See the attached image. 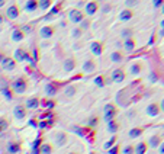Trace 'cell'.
<instances>
[{"label": "cell", "instance_id": "1", "mask_svg": "<svg viewBox=\"0 0 164 154\" xmlns=\"http://www.w3.org/2000/svg\"><path fill=\"white\" fill-rule=\"evenodd\" d=\"M115 116H116V108H115L112 103H107V105L103 108V119L109 124V122L115 121Z\"/></svg>", "mask_w": 164, "mask_h": 154}, {"label": "cell", "instance_id": "2", "mask_svg": "<svg viewBox=\"0 0 164 154\" xmlns=\"http://www.w3.org/2000/svg\"><path fill=\"white\" fill-rule=\"evenodd\" d=\"M12 87H13V90H15L18 95H23V93L26 92V89H28V83H26L25 79L19 77V79H16V80L12 83Z\"/></svg>", "mask_w": 164, "mask_h": 154}, {"label": "cell", "instance_id": "3", "mask_svg": "<svg viewBox=\"0 0 164 154\" xmlns=\"http://www.w3.org/2000/svg\"><path fill=\"white\" fill-rule=\"evenodd\" d=\"M15 61H31V63H34V60L29 57V54H28V51L26 50H23V48H18V50H15V58H13Z\"/></svg>", "mask_w": 164, "mask_h": 154}, {"label": "cell", "instance_id": "4", "mask_svg": "<svg viewBox=\"0 0 164 154\" xmlns=\"http://www.w3.org/2000/svg\"><path fill=\"white\" fill-rule=\"evenodd\" d=\"M68 19L73 22V23H80L83 19H84V15L81 13V10L79 9H71L68 12Z\"/></svg>", "mask_w": 164, "mask_h": 154}, {"label": "cell", "instance_id": "5", "mask_svg": "<svg viewBox=\"0 0 164 154\" xmlns=\"http://www.w3.org/2000/svg\"><path fill=\"white\" fill-rule=\"evenodd\" d=\"M90 51H92V54H94L96 57H100V55L103 54V44L99 42V41H93V42L90 44Z\"/></svg>", "mask_w": 164, "mask_h": 154}, {"label": "cell", "instance_id": "6", "mask_svg": "<svg viewBox=\"0 0 164 154\" xmlns=\"http://www.w3.org/2000/svg\"><path fill=\"white\" fill-rule=\"evenodd\" d=\"M0 63H2V67L5 70H8V71H12L16 67V61L13 58H9V57H3V60L0 61Z\"/></svg>", "mask_w": 164, "mask_h": 154}, {"label": "cell", "instance_id": "7", "mask_svg": "<svg viewBox=\"0 0 164 154\" xmlns=\"http://www.w3.org/2000/svg\"><path fill=\"white\" fill-rule=\"evenodd\" d=\"M54 32H55V29H54L52 26H50V25H45V26H42V28L39 29V35H41L44 39L51 38V37L54 35Z\"/></svg>", "mask_w": 164, "mask_h": 154}, {"label": "cell", "instance_id": "8", "mask_svg": "<svg viewBox=\"0 0 164 154\" xmlns=\"http://www.w3.org/2000/svg\"><path fill=\"white\" fill-rule=\"evenodd\" d=\"M94 68H96V64H94V61H93L92 58L84 60L83 64H81V70H83L84 73H93Z\"/></svg>", "mask_w": 164, "mask_h": 154}, {"label": "cell", "instance_id": "9", "mask_svg": "<svg viewBox=\"0 0 164 154\" xmlns=\"http://www.w3.org/2000/svg\"><path fill=\"white\" fill-rule=\"evenodd\" d=\"M160 112H161V109H160V105L158 103H150L147 106V115H150L151 118L160 115Z\"/></svg>", "mask_w": 164, "mask_h": 154}, {"label": "cell", "instance_id": "10", "mask_svg": "<svg viewBox=\"0 0 164 154\" xmlns=\"http://www.w3.org/2000/svg\"><path fill=\"white\" fill-rule=\"evenodd\" d=\"M13 115H15L16 119H23V118H26V108L22 106V105H16V106L13 108Z\"/></svg>", "mask_w": 164, "mask_h": 154}, {"label": "cell", "instance_id": "11", "mask_svg": "<svg viewBox=\"0 0 164 154\" xmlns=\"http://www.w3.org/2000/svg\"><path fill=\"white\" fill-rule=\"evenodd\" d=\"M6 16H8L9 19H16V18L19 16V8H18L16 5L8 6V9H6Z\"/></svg>", "mask_w": 164, "mask_h": 154}, {"label": "cell", "instance_id": "12", "mask_svg": "<svg viewBox=\"0 0 164 154\" xmlns=\"http://www.w3.org/2000/svg\"><path fill=\"white\" fill-rule=\"evenodd\" d=\"M112 79H113L115 83H122L123 79H125V73H123V70H122V68H116V70H113V71H112Z\"/></svg>", "mask_w": 164, "mask_h": 154}, {"label": "cell", "instance_id": "13", "mask_svg": "<svg viewBox=\"0 0 164 154\" xmlns=\"http://www.w3.org/2000/svg\"><path fill=\"white\" fill-rule=\"evenodd\" d=\"M67 139H68V137H67V134L65 132H57L55 134V144L58 145V147H63V145H65L67 144Z\"/></svg>", "mask_w": 164, "mask_h": 154}, {"label": "cell", "instance_id": "14", "mask_svg": "<svg viewBox=\"0 0 164 154\" xmlns=\"http://www.w3.org/2000/svg\"><path fill=\"white\" fill-rule=\"evenodd\" d=\"M63 68H64V71H67V73H70V71H73L74 68H76V60L74 58H67L65 61H64V64H63Z\"/></svg>", "mask_w": 164, "mask_h": 154}, {"label": "cell", "instance_id": "15", "mask_svg": "<svg viewBox=\"0 0 164 154\" xmlns=\"http://www.w3.org/2000/svg\"><path fill=\"white\" fill-rule=\"evenodd\" d=\"M84 8H86V13L89 15V16H92V15H94L96 12H97V3L96 2H89V3H86L84 5Z\"/></svg>", "mask_w": 164, "mask_h": 154}, {"label": "cell", "instance_id": "16", "mask_svg": "<svg viewBox=\"0 0 164 154\" xmlns=\"http://www.w3.org/2000/svg\"><path fill=\"white\" fill-rule=\"evenodd\" d=\"M123 48H125V51H126L128 54L134 52V51H135V41H134L132 38L125 39V41H123Z\"/></svg>", "mask_w": 164, "mask_h": 154}, {"label": "cell", "instance_id": "17", "mask_svg": "<svg viewBox=\"0 0 164 154\" xmlns=\"http://www.w3.org/2000/svg\"><path fill=\"white\" fill-rule=\"evenodd\" d=\"M19 151H21V144H19L18 141H10V142L8 144V153L16 154V153H19Z\"/></svg>", "mask_w": 164, "mask_h": 154}, {"label": "cell", "instance_id": "18", "mask_svg": "<svg viewBox=\"0 0 164 154\" xmlns=\"http://www.w3.org/2000/svg\"><path fill=\"white\" fill-rule=\"evenodd\" d=\"M44 90H45V95H47V96H54V95H57V86H55L54 83H45Z\"/></svg>", "mask_w": 164, "mask_h": 154}, {"label": "cell", "instance_id": "19", "mask_svg": "<svg viewBox=\"0 0 164 154\" xmlns=\"http://www.w3.org/2000/svg\"><path fill=\"white\" fill-rule=\"evenodd\" d=\"M23 38H25V34H23L22 29H13V32H12V41L21 42Z\"/></svg>", "mask_w": 164, "mask_h": 154}, {"label": "cell", "instance_id": "20", "mask_svg": "<svg viewBox=\"0 0 164 154\" xmlns=\"http://www.w3.org/2000/svg\"><path fill=\"white\" fill-rule=\"evenodd\" d=\"M38 106H39V99L38 97H29L25 103V108H28V109H37Z\"/></svg>", "mask_w": 164, "mask_h": 154}, {"label": "cell", "instance_id": "21", "mask_svg": "<svg viewBox=\"0 0 164 154\" xmlns=\"http://www.w3.org/2000/svg\"><path fill=\"white\" fill-rule=\"evenodd\" d=\"M147 148H148L147 142L139 141V142L136 144V147L134 148V153H135V154H145V153H147Z\"/></svg>", "mask_w": 164, "mask_h": 154}, {"label": "cell", "instance_id": "22", "mask_svg": "<svg viewBox=\"0 0 164 154\" xmlns=\"http://www.w3.org/2000/svg\"><path fill=\"white\" fill-rule=\"evenodd\" d=\"M132 16H134V12H132V10H129V9H123V10L119 13V19H121V21H123V22L129 21Z\"/></svg>", "mask_w": 164, "mask_h": 154}, {"label": "cell", "instance_id": "23", "mask_svg": "<svg viewBox=\"0 0 164 154\" xmlns=\"http://www.w3.org/2000/svg\"><path fill=\"white\" fill-rule=\"evenodd\" d=\"M163 141H161V138H160V135H151L150 138H148V144H150V147H158L160 144H161Z\"/></svg>", "mask_w": 164, "mask_h": 154}, {"label": "cell", "instance_id": "24", "mask_svg": "<svg viewBox=\"0 0 164 154\" xmlns=\"http://www.w3.org/2000/svg\"><path fill=\"white\" fill-rule=\"evenodd\" d=\"M37 9H38V2H35V0H28V2L25 3V10L35 12Z\"/></svg>", "mask_w": 164, "mask_h": 154}, {"label": "cell", "instance_id": "25", "mask_svg": "<svg viewBox=\"0 0 164 154\" xmlns=\"http://www.w3.org/2000/svg\"><path fill=\"white\" fill-rule=\"evenodd\" d=\"M129 73H131L132 76H138V74L141 73V64H138V63H132L131 67H129Z\"/></svg>", "mask_w": 164, "mask_h": 154}, {"label": "cell", "instance_id": "26", "mask_svg": "<svg viewBox=\"0 0 164 154\" xmlns=\"http://www.w3.org/2000/svg\"><path fill=\"white\" fill-rule=\"evenodd\" d=\"M39 153H41V154H51V153H52V145H51V144H48V142L41 144Z\"/></svg>", "mask_w": 164, "mask_h": 154}, {"label": "cell", "instance_id": "27", "mask_svg": "<svg viewBox=\"0 0 164 154\" xmlns=\"http://www.w3.org/2000/svg\"><path fill=\"white\" fill-rule=\"evenodd\" d=\"M110 60H112L113 63H121V61L123 60V55H122L121 51H113V52L110 54Z\"/></svg>", "mask_w": 164, "mask_h": 154}, {"label": "cell", "instance_id": "28", "mask_svg": "<svg viewBox=\"0 0 164 154\" xmlns=\"http://www.w3.org/2000/svg\"><path fill=\"white\" fill-rule=\"evenodd\" d=\"M141 134H142V129H141V128H132V129H129L128 137H129V138H138Z\"/></svg>", "mask_w": 164, "mask_h": 154}, {"label": "cell", "instance_id": "29", "mask_svg": "<svg viewBox=\"0 0 164 154\" xmlns=\"http://www.w3.org/2000/svg\"><path fill=\"white\" fill-rule=\"evenodd\" d=\"M50 8H51V2H50V0H39V2H38V9L47 10Z\"/></svg>", "mask_w": 164, "mask_h": 154}, {"label": "cell", "instance_id": "30", "mask_svg": "<svg viewBox=\"0 0 164 154\" xmlns=\"http://www.w3.org/2000/svg\"><path fill=\"white\" fill-rule=\"evenodd\" d=\"M121 37H122L123 39H129V38H132V29H129V28H123V29L121 31Z\"/></svg>", "mask_w": 164, "mask_h": 154}, {"label": "cell", "instance_id": "31", "mask_svg": "<svg viewBox=\"0 0 164 154\" xmlns=\"http://www.w3.org/2000/svg\"><path fill=\"white\" fill-rule=\"evenodd\" d=\"M76 93H77V87H76L74 84H70V86L65 89V95H67V96H70V97H71V96H74Z\"/></svg>", "mask_w": 164, "mask_h": 154}, {"label": "cell", "instance_id": "32", "mask_svg": "<svg viewBox=\"0 0 164 154\" xmlns=\"http://www.w3.org/2000/svg\"><path fill=\"white\" fill-rule=\"evenodd\" d=\"M93 83H94L97 87H103V86H105V77H103V76H97V77L93 80Z\"/></svg>", "mask_w": 164, "mask_h": 154}, {"label": "cell", "instance_id": "33", "mask_svg": "<svg viewBox=\"0 0 164 154\" xmlns=\"http://www.w3.org/2000/svg\"><path fill=\"white\" fill-rule=\"evenodd\" d=\"M2 93H3V96H5L6 100H12V99H13V95H12V92H10L9 87H5V89L2 90Z\"/></svg>", "mask_w": 164, "mask_h": 154}, {"label": "cell", "instance_id": "34", "mask_svg": "<svg viewBox=\"0 0 164 154\" xmlns=\"http://www.w3.org/2000/svg\"><path fill=\"white\" fill-rule=\"evenodd\" d=\"M107 131H109L110 134H115V132L118 131V124H116L115 121L109 122V124H107Z\"/></svg>", "mask_w": 164, "mask_h": 154}, {"label": "cell", "instance_id": "35", "mask_svg": "<svg viewBox=\"0 0 164 154\" xmlns=\"http://www.w3.org/2000/svg\"><path fill=\"white\" fill-rule=\"evenodd\" d=\"M148 80H150V83H157V80H158V74H157V71H151L150 76H148Z\"/></svg>", "mask_w": 164, "mask_h": 154}, {"label": "cell", "instance_id": "36", "mask_svg": "<svg viewBox=\"0 0 164 154\" xmlns=\"http://www.w3.org/2000/svg\"><path fill=\"white\" fill-rule=\"evenodd\" d=\"M89 26H90V22L86 21V19H83V21L80 22V26H79V28L83 31V29H89Z\"/></svg>", "mask_w": 164, "mask_h": 154}, {"label": "cell", "instance_id": "37", "mask_svg": "<svg viewBox=\"0 0 164 154\" xmlns=\"http://www.w3.org/2000/svg\"><path fill=\"white\" fill-rule=\"evenodd\" d=\"M115 141H116V138H115V137H112V138H110V139H109V141H107V142H106V144L103 145V147L109 150V148H112V147L115 145Z\"/></svg>", "mask_w": 164, "mask_h": 154}, {"label": "cell", "instance_id": "38", "mask_svg": "<svg viewBox=\"0 0 164 154\" xmlns=\"http://www.w3.org/2000/svg\"><path fill=\"white\" fill-rule=\"evenodd\" d=\"M81 34H83V31H81L80 28H74V29H73V34H71V35H73L74 38H80V37H81Z\"/></svg>", "mask_w": 164, "mask_h": 154}, {"label": "cell", "instance_id": "39", "mask_svg": "<svg viewBox=\"0 0 164 154\" xmlns=\"http://www.w3.org/2000/svg\"><path fill=\"white\" fill-rule=\"evenodd\" d=\"M110 9H112V5H110V3H105V5L102 6L103 13H109V12H110Z\"/></svg>", "mask_w": 164, "mask_h": 154}, {"label": "cell", "instance_id": "40", "mask_svg": "<svg viewBox=\"0 0 164 154\" xmlns=\"http://www.w3.org/2000/svg\"><path fill=\"white\" fill-rule=\"evenodd\" d=\"M6 128H8V121H5V119H0V132H3Z\"/></svg>", "mask_w": 164, "mask_h": 154}, {"label": "cell", "instance_id": "41", "mask_svg": "<svg viewBox=\"0 0 164 154\" xmlns=\"http://www.w3.org/2000/svg\"><path fill=\"white\" fill-rule=\"evenodd\" d=\"M123 154H134V147L132 145H126L123 148Z\"/></svg>", "mask_w": 164, "mask_h": 154}, {"label": "cell", "instance_id": "42", "mask_svg": "<svg viewBox=\"0 0 164 154\" xmlns=\"http://www.w3.org/2000/svg\"><path fill=\"white\" fill-rule=\"evenodd\" d=\"M125 5H126V8H131V6H136L138 2L136 0H128V2H125Z\"/></svg>", "mask_w": 164, "mask_h": 154}, {"label": "cell", "instance_id": "43", "mask_svg": "<svg viewBox=\"0 0 164 154\" xmlns=\"http://www.w3.org/2000/svg\"><path fill=\"white\" fill-rule=\"evenodd\" d=\"M118 145H113L112 148H109V154H118Z\"/></svg>", "mask_w": 164, "mask_h": 154}, {"label": "cell", "instance_id": "44", "mask_svg": "<svg viewBox=\"0 0 164 154\" xmlns=\"http://www.w3.org/2000/svg\"><path fill=\"white\" fill-rule=\"evenodd\" d=\"M54 105H55V103H54L52 100H47V102H45V106H47L48 109H52V108H54Z\"/></svg>", "mask_w": 164, "mask_h": 154}, {"label": "cell", "instance_id": "45", "mask_svg": "<svg viewBox=\"0 0 164 154\" xmlns=\"http://www.w3.org/2000/svg\"><path fill=\"white\" fill-rule=\"evenodd\" d=\"M157 148H158V154H164V144H163V142H161Z\"/></svg>", "mask_w": 164, "mask_h": 154}, {"label": "cell", "instance_id": "46", "mask_svg": "<svg viewBox=\"0 0 164 154\" xmlns=\"http://www.w3.org/2000/svg\"><path fill=\"white\" fill-rule=\"evenodd\" d=\"M154 6L160 8V6H163V2H161V0H154Z\"/></svg>", "mask_w": 164, "mask_h": 154}, {"label": "cell", "instance_id": "47", "mask_svg": "<svg viewBox=\"0 0 164 154\" xmlns=\"http://www.w3.org/2000/svg\"><path fill=\"white\" fill-rule=\"evenodd\" d=\"M89 124H90V125H93V126H94V125H96V124H97V119H96V118H93V119H90V122H89Z\"/></svg>", "mask_w": 164, "mask_h": 154}, {"label": "cell", "instance_id": "48", "mask_svg": "<svg viewBox=\"0 0 164 154\" xmlns=\"http://www.w3.org/2000/svg\"><path fill=\"white\" fill-rule=\"evenodd\" d=\"M29 125L35 128V126H37V121H35V119H31V121H29Z\"/></svg>", "mask_w": 164, "mask_h": 154}, {"label": "cell", "instance_id": "49", "mask_svg": "<svg viewBox=\"0 0 164 154\" xmlns=\"http://www.w3.org/2000/svg\"><path fill=\"white\" fill-rule=\"evenodd\" d=\"M83 6H84L83 2H79V3H77V9H79V10H80V8H83Z\"/></svg>", "mask_w": 164, "mask_h": 154}, {"label": "cell", "instance_id": "50", "mask_svg": "<svg viewBox=\"0 0 164 154\" xmlns=\"http://www.w3.org/2000/svg\"><path fill=\"white\" fill-rule=\"evenodd\" d=\"M3 21H5V16H3V13H0V25L3 23Z\"/></svg>", "mask_w": 164, "mask_h": 154}, {"label": "cell", "instance_id": "51", "mask_svg": "<svg viewBox=\"0 0 164 154\" xmlns=\"http://www.w3.org/2000/svg\"><path fill=\"white\" fill-rule=\"evenodd\" d=\"M57 12H58V9H57V8H54V9H52V10H51V15H55V13H57Z\"/></svg>", "mask_w": 164, "mask_h": 154}, {"label": "cell", "instance_id": "52", "mask_svg": "<svg viewBox=\"0 0 164 154\" xmlns=\"http://www.w3.org/2000/svg\"><path fill=\"white\" fill-rule=\"evenodd\" d=\"M6 5V2H5V0H0V8H3Z\"/></svg>", "mask_w": 164, "mask_h": 154}, {"label": "cell", "instance_id": "53", "mask_svg": "<svg viewBox=\"0 0 164 154\" xmlns=\"http://www.w3.org/2000/svg\"><path fill=\"white\" fill-rule=\"evenodd\" d=\"M2 60H3V54H2V52H0V61H2Z\"/></svg>", "mask_w": 164, "mask_h": 154}, {"label": "cell", "instance_id": "54", "mask_svg": "<svg viewBox=\"0 0 164 154\" xmlns=\"http://www.w3.org/2000/svg\"><path fill=\"white\" fill-rule=\"evenodd\" d=\"M68 154H77V153H74V151H71V153H68Z\"/></svg>", "mask_w": 164, "mask_h": 154}]
</instances>
